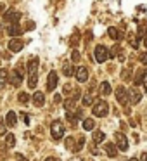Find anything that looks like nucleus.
I'll use <instances>...</instances> for the list:
<instances>
[{
    "mask_svg": "<svg viewBox=\"0 0 147 161\" xmlns=\"http://www.w3.org/2000/svg\"><path fill=\"white\" fill-rule=\"evenodd\" d=\"M128 101L132 102V104H139V102L142 101V94H140L135 87L130 88V90H128Z\"/></svg>",
    "mask_w": 147,
    "mask_h": 161,
    "instance_id": "nucleus-8",
    "label": "nucleus"
},
{
    "mask_svg": "<svg viewBox=\"0 0 147 161\" xmlns=\"http://www.w3.org/2000/svg\"><path fill=\"white\" fill-rule=\"evenodd\" d=\"M101 94L102 95H109V94H111V85H109V81H102V83H101Z\"/></svg>",
    "mask_w": 147,
    "mask_h": 161,
    "instance_id": "nucleus-19",
    "label": "nucleus"
},
{
    "mask_svg": "<svg viewBox=\"0 0 147 161\" xmlns=\"http://www.w3.org/2000/svg\"><path fill=\"white\" fill-rule=\"evenodd\" d=\"M109 59V50L104 45H97L95 47V61L97 63H106Z\"/></svg>",
    "mask_w": 147,
    "mask_h": 161,
    "instance_id": "nucleus-4",
    "label": "nucleus"
},
{
    "mask_svg": "<svg viewBox=\"0 0 147 161\" xmlns=\"http://www.w3.org/2000/svg\"><path fill=\"white\" fill-rule=\"evenodd\" d=\"M94 102V95L92 94H85L83 95V106H90Z\"/></svg>",
    "mask_w": 147,
    "mask_h": 161,
    "instance_id": "nucleus-25",
    "label": "nucleus"
},
{
    "mask_svg": "<svg viewBox=\"0 0 147 161\" xmlns=\"http://www.w3.org/2000/svg\"><path fill=\"white\" fill-rule=\"evenodd\" d=\"M128 161H139V158H130Z\"/></svg>",
    "mask_w": 147,
    "mask_h": 161,
    "instance_id": "nucleus-39",
    "label": "nucleus"
},
{
    "mask_svg": "<svg viewBox=\"0 0 147 161\" xmlns=\"http://www.w3.org/2000/svg\"><path fill=\"white\" fill-rule=\"evenodd\" d=\"M36 69H38V59L36 57H31L28 61V75L30 76H36Z\"/></svg>",
    "mask_w": 147,
    "mask_h": 161,
    "instance_id": "nucleus-10",
    "label": "nucleus"
},
{
    "mask_svg": "<svg viewBox=\"0 0 147 161\" xmlns=\"http://www.w3.org/2000/svg\"><path fill=\"white\" fill-rule=\"evenodd\" d=\"M7 80H9V71L4 68V69H0V88H4V87H5Z\"/></svg>",
    "mask_w": 147,
    "mask_h": 161,
    "instance_id": "nucleus-18",
    "label": "nucleus"
},
{
    "mask_svg": "<svg viewBox=\"0 0 147 161\" xmlns=\"http://www.w3.org/2000/svg\"><path fill=\"white\" fill-rule=\"evenodd\" d=\"M121 76L125 78V80H130V68H125V69L121 71Z\"/></svg>",
    "mask_w": 147,
    "mask_h": 161,
    "instance_id": "nucleus-29",
    "label": "nucleus"
},
{
    "mask_svg": "<svg viewBox=\"0 0 147 161\" xmlns=\"http://www.w3.org/2000/svg\"><path fill=\"white\" fill-rule=\"evenodd\" d=\"M33 102H35V106L42 108V106L45 104V95H43L42 92H35V95H33Z\"/></svg>",
    "mask_w": 147,
    "mask_h": 161,
    "instance_id": "nucleus-15",
    "label": "nucleus"
},
{
    "mask_svg": "<svg viewBox=\"0 0 147 161\" xmlns=\"http://www.w3.org/2000/svg\"><path fill=\"white\" fill-rule=\"evenodd\" d=\"M109 111V106L106 101H97V104L94 106V109H92V113H94L95 116H99V118H102V116H106Z\"/></svg>",
    "mask_w": 147,
    "mask_h": 161,
    "instance_id": "nucleus-2",
    "label": "nucleus"
},
{
    "mask_svg": "<svg viewBox=\"0 0 147 161\" xmlns=\"http://www.w3.org/2000/svg\"><path fill=\"white\" fill-rule=\"evenodd\" d=\"M57 80H59V78H57V73L56 71H50L49 78H47V88H49V90H54V88L57 87Z\"/></svg>",
    "mask_w": 147,
    "mask_h": 161,
    "instance_id": "nucleus-9",
    "label": "nucleus"
},
{
    "mask_svg": "<svg viewBox=\"0 0 147 161\" xmlns=\"http://www.w3.org/2000/svg\"><path fill=\"white\" fill-rule=\"evenodd\" d=\"M106 153L109 154V158H114L116 154H118V147H116V144H112V142L106 144Z\"/></svg>",
    "mask_w": 147,
    "mask_h": 161,
    "instance_id": "nucleus-17",
    "label": "nucleus"
},
{
    "mask_svg": "<svg viewBox=\"0 0 147 161\" xmlns=\"http://www.w3.org/2000/svg\"><path fill=\"white\" fill-rule=\"evenodd\" d=\"M140 81H142V85H144V90L147 92V71H142V78H140Z\"/></svg>",
    "mask_w": 147,
    "mask_h": 161,
    "instance_id": "nucleus-27",
    "label": "nucleus"
},
{
    "mask_svg": "<svg viewBox=\"0 0 147 161\" xmlns=\"http://www.w3.org/2000/svg\"><path fill=\"white\" fill-rule=\"evenodd\" d=\"M45 161H61V159H59V158H47Z\"/></svg>",
    "mask_w": 147,
    "mask_h": 161,
    "instance_id": "nucleus-35",
    "label": "nucleus"
},
{
    "mask_svg": "<svg viewBox=\"0 0 147 161\" xmlns=\"http://www.w3.org/2000/svg\"><path fill=\"white\" fill-rule=\"evenodd\" d=\"M144 45L147 47V36H145V38H144Z\"/></svg>",
    "mask_w": 147,
    "mask_h": 161,
    "instance_id": "nucleus-40",
    "label": "nucleus"
},
{
    "mask_svg": "<svg viewBox=\"0 0 147 161\" xmlns=\"http://www.w3.org/2000/svg\"><path fill=\"white\" fill-rule=\"evenodd\" d=\"M71 57H73V63H78V61H80V52H78V50H74Z\"/></svg>",
    "mask_w": 147,
    "mask_h": 161,
    "instance_id": "nucleus-30",
    "label": "nucleus"
},
{
    "mask_svg": "<svg viewBox=\"0 0 147 161\" xmlns=\"http://www.w3.org/2000/svg\"><path fill=\"white\" fill-rule=\"evenodd\" d=\"M63 71H64V75H66V76H71V75H74V69H73V66H71L69 63H66L63 66Z\"/></svg>",
    "mask_w": 147,
    "mask_h": 161,
    "instance_id": "nucleus-24",
    "label": "nucleus"
},
{
    "mask_svg": "<svg viewBox=\"0 0 147 161\" xmlns=\"http://www.w3.org/2000/svg\"><path fill=\"white\" fill-rule=\"evenodd\" d=\"M5 123H7L9 126H16V123H18V116H16L14 111H9L7 114H5Z\"/></svg>",
    "mask_w": 147,
    "mask_h": 161,
    "instance_id": "nucleus-14",
    "label": "nucleus"
},
{
    "mask_svg": "<svg viewBox=\"0 0 147 161\" xmlns=\"http://www.w3.org/2000/svg\"><path fill=\"white\" fill-rule=\"evenodd\" d=\"M140 63H142V64H147V52H142V54H140Z\"/></svg>",
    "mask_w": 147,
    "mask_h": 161,
    "instance_id": "nucleus-31",
    "label": "nucleus"
},
{
    "mask_svg": "<svg viewBox=\"0 0 147 161\" xmlns=\"http://www.w3.org/2000/svg\"><path fill=\"white\" fill-rule=\"evenodd\" d=\"M21 114H23V119H24V123H26V125H28V123H30V118H28V116H26V113H21Z\"/></svg>",
    "mask_w": 147,
    "mask_h": 161,
    "instance_id": "nucleus-34",
    "label": "nucleus"
},
{
    "mask_svg": "<svg viewBox=\"0 0 147 161\" xmlns=\"http://www.w3.org/2000/svg\"><path fill=\"white\" fill-rule=\"evenodd\" d=\"M116 99L119 104H126L128 102V90L125 87H118L116 88Z\"/></svg>",
    "mask_w": 147,
    "mask_h": 161,
    "instance_id": "nucleus-7",
    "label": "nucleus"
},
{
    "mask_svg": "<svg viewBox=\"0 0 147 161\" xmlns=\"http://www.w3.org/2000/svg\"><path fill=\"white\" fill-rule=\"evenodd\" d=\"M78 36H80V35H78V33H74V35L71 36V43H76L78 42Z\"/></svg>",
    "mask_w": 147,
    "mask_h": 161,
    "instance_id": "nucleus-32",
    "label": "nucleus"
},
{
    "mask_svg": "<svg viewBox=\"0 0 147 161\" xmlns=\"http://www.w3.org/2000/svg\"><path fill=\"white\" fill-rule=\"evenodd\" d=\"M140 159H142V161H147V154L144 153V154H142V158H140Z\"/></svg>",
    "mask_w": 147,
    "mask_h": 161,
    "instance_id": "nucleus-37",
    "label": "nucleus"
},
{
    "mask_svg": "<svg viewBox=\"0 0 147 161\" xmlns=\"http://www.w3.org/2000/svg\"><path fill=\"white\" fill-rule=\"evenodd\" d=\"M107 35L111 36L112 40H121L123 38V31H119L118 28H109L107 30Z\"/></svg>",
    "mask_w": 147,
    "mask_h": 161,
    "instance_id": "nucleus-16",
    "label": "nucleus"
},
{
    "mask_svg": "<svg viewBox=\"0 0 147 161\" xmlns=\"http://www.w3.org/2000/svg\"><path fill=\"white\" fill-rule=\"evenodd\" d=\"M76 80L80 81V83H85V81L88 80V69L87 68H83V66L78 68L76 69Z\"/></svg>",
    "mask_w": 147,
    "mask_h": 161,
    "instance_id": "nucleus-11",
    "label": "nucleus"
},
{
    "mask_svg": "<svg viewBox=\"0 0 147 161\" xmlns=\"http://www.w3.org/2000/svg\"><path fill=\"white\" fill-rule=\"evenodd\" d=\"M5 146H9V147L16 146V137L12 133H5Z\"/></svg>",
    "mask_w": 147,
    "mask_h": 161,
    "instance_id": "nucleus-21",
    "label": "nucleus"
},
{
    "mask_svg": "<svg viewBox=\"0 0 147 161\" xmlns=\"http://www.w3.org/2000/svg\"><path fill=\"white\" fill-rule=\"evenodd\" d=\"M7 33H9L11 36H18V35H21L23 30H21V26H19V23H14V25H7Z\"/></svg>",
    "mask_w": 147,
    "mask_h": 161,
    "instance_id": "nucleus-12",
    "label": "nucleus"
},
{
    "mask_svg": "<svg viewBox=\"0 0 147 161\" xmlns=\"http://www.w3.org/2000/svg\"><path fill=\"white\" fill-rule=\"evenodd\" d=\"M94 142H97V144H101V142H104V139H106V135H104V132H101V130H97V132H94Z\"/></svg>",
    "mask_w": 147,
    "mask_h": 161,
    "instance_id": "nucleus-20",
    "label": "nucleus"
},
{
    "mask_svg": "<svg viewBox=\"0 0 147 161\" xmlns=\"http://www.w3.org/2000/svg\"><path fill=\"white\" fill-rule=\"evenodd\" d=\"M112 54H116V56H118V61H125V52L121 50V47H119V45H114Z\"/></svg>",
    "mask_w": 147,
    "mask_h": 161,
    "instance_id": "nucleus-22",
    "label": "nucleus"
},
{
    "mask_svg": "<svg viewBox=\"0 0 147 161\" xmlns=\"http://www.w3.org/2000/svg\"><path fill=\"white\" fill-rule=\"evenodd\" d=\"M18 99H19V102H21V104H26V102L30 101V95L26 94V92H21V94L18 95Z\"/></svg>",
    "mask_w": 147,
    "mask_h": 161,
    "instance_id": "nucleus-26",
    "label": "nucleus"
},
{
    "mask_svg": "<svg viewBox=\"0 0 147 161\" xmlns=\"http://www.w3.org/2000/svg\"><path fill=\"white\" fill-rule=\"evenodd\" d=\"M0 135H5V126H4V123H0Z\"/></svg>",
    "mask_w": 147,
    "mask_h": 161,
    "instance_id": "nucleus-33",
    "label": "nucleus"
},
{
    "mask_svg": "<svg viewBox=\"0 0 147 161\" xmlns=\"http://www.w3.org/2000/svg\"><path fill=\"white\" fill-rule=\"evenodd\" d=\"M18 161H26V158H23L21 154H18Z\"/></svg>",
    "mask_w": 147,
    "mask_h": 161,
    "instance_id": "nucleus-36",
    "label": "nucleus"
},
{
    "mask_svg": "<svg viewBox=\"0 0 147 161\" xmlns=\"http://www.w3.org/2000/svg\"><path fill=\"white\" fill-rule=\"evenodd\" d=\"M73 142H74V139H73V137H69V139H66V147H68V149H74Z\"/></svg>",
    "mask_w": 147,
    "mask_h": 161,
    "instance_id": "nucleus-28",
    "label": "nucleus"
},
{
    "mask_svg": "<svg viewBox=\"0 0 147 161\" xmlns=\"http://www.w3.org/2000/svg\"><path fill=\"white\" fill-rule=\"evenodd\" d=\"M116 139V147H118L119 151H128V139H126V135H123L121 132H118L114 135Z\"/></svg>",
    "mask_w": 147,
    "mask_h": 161,
    "instance_id": "nucleus-5",
    "label": "nucleus"
},
{
    "mask_svg": "<svg viewBox=\"0 0 147 161\" xmlns=\"http://www.w3.org/2000/svg\"><path fill=\"white\" fill-rule=\"evenodd\" d=\"M71 161H83V159H81V158H73Z\"/></svg>",
    "mask_w": 147,
    "mask_h": 161,
    "instance_id": "nucleus-38",
    "label": "nucleus"
},
{
    "mask_svg": "<svg viewBox=\"0 0 147 161\" xmlns=\"http://www.w3.org/2000/svg\"><path fill=\"white\" fill-rule=\"evenodd\" d=\"M94 126H95V123H94V119H92V118L83 119V128L85 130H88V132H90V130H94Z\"/></svg>",
    "mask_w": 147,
    "mask_h": 161,
    "instance_id": "nucleus-23",
    "label": "nucleus"
},
{
    "mask_svg": "<svg viewBox=\"0 0 147 161\" xmlns=\"http://www.w3.org/2000/svg\"><path fill=\"white\" fill-rule=\"evenodd\" d=\"M7 81L12 85V87H19L21 81H23V68L18 66L14 71H11V73H9V80Z\"/></svg>",
    "mask_w": 147,
    "mask_h": 161,
    "instance_id": "nucleus-1",
    "label": "nucleus"
},
{
    "mask_svg": "<svg viewBox=\"0 0 147 161\" xmlns=\"http://www.w3.org/2000/svg\"><path fill=\"white\" fill-rule=\"evenodd\" d=\"M23 42L21 40H18V38H12L11 42H9V49H11V52H19V50L23 49Z\"/></svg>",
    "mask_w": 147,
    "mask_h": 161,
    "instance_id": "nucleus-13",
    "label": "nucleus"
},
{
    "mask_svg": "<svg viewBox=\"0 0 147 161\" xmlns=\"http://www.w3.org/2000/svg\"><path fill=\"white\" fill-rule=\"evenodd\" d=\"M19 18H21V14H19L18 11H7L4 14V21L7 23V25H14V23H19Z\"/></svg>",
    "mask_w": 147,
    "mask_h": 161,
    "instance_id": "nucleus-6",
    "label": "nucleus"
},
{
    "mask_svg": "<svg viewBox=\"0 0 147 161\" xmlns=\"http://www.w3.org/2000/svg\"><path fill=\"white\" fill-rule=\"evenodd\" d=\"M50 132H52V137L56 140L63 139V135H64V125L59 121V119H56V121L52 123V126H50Z\"/></svg>",
    "mask_w": 147,
    "mask_h": 161,
    "instance_id": "nucleus-3",
    "label": "nucleus"
}]
</instances>
